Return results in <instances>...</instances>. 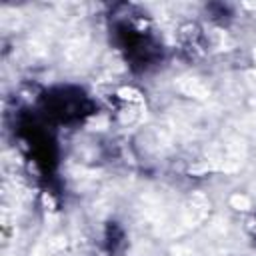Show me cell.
<instances>
[{"instance_id": "1", "label": "cell", "mask_w": 256, "mask_h": 256, "mask_svg": "<svg viewBox=\"0 0 256 256\" xmlns=\"http://www.w3.org/2000/svg\"><path fill=\"white\" fill-rule=\"evenodd\" d=\"M66 100H70V96H66ZM54 106H56L58 112H62V110H64V98H62V96H56V98H54ZM66 108H72V110L78 112L82 106H80V100H78L76 104H66Z\"/></svg>"}]
</instances>
